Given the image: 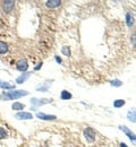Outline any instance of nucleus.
Wrapping results in <instances>:
<instances>
[{
  "instance_id": "obj_1",
  "label": "nucleus",
  "mask_w": 136,
  "mask_h": 147,
  "mask_svg": "<svg viewBox=\"0 0 136 147\" xmlns=\"http://www.w3.org/2000/svg\"><path fill=\"white\" fill-rule=\"evenodd\" d=\"M28 92L27 91H23V90H12L8 92H5L2 94V98L6 101H10V100H16V98H20L24 96H27Z\"/></svg>"
},
{
  "instance_id": "obj_2",
  "label": "nucleus",
  "mask_w": 136,
  "mask_h": 147,
  "mask_svg": "<svg viewBox=\"0 0 136 147\" xmlns=\"http://www.w3.org/2000/svg\"><path fill=\"white\" fill-rule=\"evenodd\" d=\"M52 100L51 98H37V97H33L31 100V110L32 111H38L40 107L42 105H45V104H49L51 103Z\"/></svg>"
},
{
  "instance_id": "obj_3",
  "label": "nucleus",
  "mask_w": 136,
  "mask_h": 147,
  "mask_svg": "<svg viewBox=\"0 0 136 147\" xmlns=\"http://www.w3.org/2000/svg\"><path fill=\"white\" fill-rule=\"evenodd\" d=\"M119 129H120V130H121V131H122V132H124V134H125V135L131 139V142H133L134 144H136V135L132 131V130H131V129L128 128L127 126L120 125V126H119Z\"/></svg>"
},
{
  "instance_id": "obj_4",
  "label": "nucleus",
  "mask_w": 136,
  "mask_h": 147,
  "mask_svg": "<svg viewBox=\"0 0 136 147\" xmlns=\"http://www.w3.org/2000/svg\"><path fill=\"white\" fill-rule=\"evenodd\" d=\"M84 137H85L86 142L93 143L95 140V131L91 127H86V128L84 129Z\"/></svg>"
},
{
  "instance_id": "obj_5",
  "label": "nucleus",
  "mask_w": 136,
  "mask_h": 147,
  "mask_svg": "<svg viewBox=\"0 0 136 147\" xmlns=\"http://www.w3.org/2000/svg\"><path fill=\"white\" fill-rule=\"evenodd\" d=\"M27 68H28V62H27L26 58H23V59L17 61V63H16V69L17 70H20L22 73H25L27 70Z\"/></svg>"
},
{
  "instance_id": "obj_6",
  "label": "nucleus",
  "mask_w": 136,
  "mask_h": 147,
  "mask_svg": "<svg viewBox=\"0 0 136 147\" xmlns=\"http://www.w3.org/2000/svg\"><path fill=\"white\" fill-rule=\"evenodd\" d=\"M37 117L43 120V121H51V120H56L57 117L53 115V114H47V113H43V112H37Z\"/></svg>"
},
{
  "instance_id": "obj_7",
  "label": "nucleus",
  "mask_w": 136,
  "mask_h": 147,
  "mask_svg": "<svg viewBox=\"0 0 136 147\" xmlns=\"http://www.w3.org/2000/svg\"><path fill=\"white\" fill-rule=\"evenodd\" d=\"M15 118L18 120H31L33 119V115L30 112H17L15 114Z\"/></svg>"
},
{
  "instance_id": "obj_8",
  "label": "nucleus",
  "mask_w": 136,
  "mask_h": 147,
  "mask_svg": "<svg viewBox=\"0 0 136 147\" xmlns=\"http://www.w3.org/2000/svg\"><path fill=\"white\" fill-rule=\"evenodd\" d=\"M51 84H52V80H45L44 83L40 84V86L37 87V91H39V92H47L50 88Z\"/></svg>"
},
{
  "instance_id": "obj_9",
  "label": "nucleus",
  "mask_w": 136,
  "mask_h": 147,
  "mask_svg": "<svg viewBox=\"0 0 136 147\" xmlns=\"http://www.w3.org/2000/svg\"><path fill=\"white\" fill-rule=\"evenodd\" d=\"M31 75H32V73H28V71L23 73L20 76H18V77L16 78V83H17V84H23V83H25V82L30 78Z\"/></svg>"
},
{
  "instance_id": "obj_10",
  "label": "nucleus",
  "mask_w": 136,
  "mask_h": 147,
  "mask_svg": "<svg viewBox=\"0 0 136 147\" xmlns=\"http://www.w3.org/2000/svg\"><path fill=\"white\" fill-rule=\"evenodd\" d=\"M14 6H15V1H13V0H6V1H3V9H5L6 13H10L13 10Z\"/></svg>"
},
{
  "instance_id": "obj_11",
  "label": "nucleus",
  "mask_w": 136,
  "mask_h": 147,
  "mask_svg": "<svg viewBox=\"0 0 136 147\" xmlns=\"http://www.w3.org/2000/svg\"><path fill=\"white\" fill-rule=\"evenodd\" d=\"M127 119L131 122L136 123V108H132L127 111Z\"/></svg>"
},
{
  "instance_id": "obj_12",
  "label": "nucleus",
  "mask_w": 136,
  "mask_h": 147,
  "mask_svg": "<svg viewBox=\"0 0 136 147\" xmlns=\"http://www.w3.org/2000/svg\"><path fill=\"white\" fill-rule=\"evenodd\" d=\"M0 88H2V90H15V85L0 79Z\"/></svg>"
},
{
  "instance_id": "obj_13",
  "label": "nucleus",
  "mask_w": 136,
  "mask_h": 147,
  "mask_svg": "<svg viewBox=\"0 0 136 147\" xmlns=\"http://www.w3.org/2000/svg\"><path fill=\"white\" fill-rule=\"evenodd\" d=\"M61 3L60 0H48L45 2V6L49 7V8H56V7H59Z\"/></svg>"
},
{
  "instance_id": "obj_14",
  "label": "nucleus",
  "mask_w": 136,
  "mask_h": 147,
  "mask_svg": "<svg viewBox=\"0 0 136 147\" xmlns=\"http://www.w3.org/2000/svg\"><path fill=\"white\" fill-rule=\"evenodd\" d=\"M126 24H127V26L129 28H132L134 26V17H133V15L131 13L126 14Z\"/></svg>"
},
{
  "instance_id": "obj_15",
  "label": "nucleus",
  "mask_w": 136,
  "mask_h": 147,
  "mask_svg": "<svg viewBox=\"0 0 136 147\" xmlns=\"http://www.w3.org/2000/svg\"><path fill=\"white\" fill-rule=\"evenodd\" d=\"M60 97H61V100H64V101H67V100H70L72 97H73V95H72V93L68 92V91H66V90H64L61 94H60Z\"/></svg>"
},
{
  "instance_id": "obj_16",
  "label": "nucleus",
  "mask_w": 136,
  "mask_h": 147,
  "mask_svg": "<svg viewBox=\"0 0 136 147\" xmlns=\"http://www.w3.org/2000/svg\"><path fill=\"white\" fill-rule=\"evenodd\" d=\"M8 52V44L0 41V55H5Z\"/></svg>"
},
{
  "instance_id": "obj_17",
  "label": "nucleus",
  "mask_w": 136,
  "mask_h": 147,
  "mask_svg": "<svg viewBox=\"0 0 136 147\" xmlns=\"http://www.w3.org/2000/svg\"><path fill=\"white\" fill-rule=\"evenodd\" d=\"M24 108H25V105H24L23 103H20V102H15V103H13V105H12V109L15 111H22Z\"/></svg>"
},
{
  "instance_id": "obj_18",
  "label": "nucleus",
  "mask_w": 136,
  "mask_h": 147,
  "mask_svg": "<svg viewBox=\"0 0 136 147\" xmlns=\"http://www.w3.org/2000/svg\"><path fill=\"white\" fill-rule=\"evenodd\" d=\"M125 105V101L124 100H115L114 101V107L115 108H121Z\"/></svg>"
},
{
  "instance_id": "obj_19",
  "label": "nucleus",
  "mask_w": 136,
  "mask_h": 147,
  "mask_svg": "<svg viewBox=\"0 0 136 147\" xmlns=\"http://www.w3.org/2000/svg\"><path fill=\"white\" fill-rule=\"evenodd\" d=\"M110 84H111V86H114V87H120L121 85H122V82L120 80V79H114V80H111L110 82Z\"/></svg>"
},
{
  "instance_id": "obj_20",
  "label": "nucleus",
  "mask_w": 136,
  "mask_h": 147,
  "mask_svg": "<svg viewBox=\"0 0 136 147\" xmlns=\"http://www.w3.org/2000/svg\"><path fill=\"white\" fill-rule=\"evenodd\" d=\"M7 136H8L7 130H6L5 128H2V127H0V140H2V139H5V138H7Z\"/></svg>"
},
{
  "instance_id": "obj_21",
  "label": "nucleus",
  "mask_w": 136,
  "mask_h": 147,
  "mask_svg": "<svg viewBox=\"0 0 136 147\" xmlns=\"http://www.w3.org/2000/svg\"><path fill=\"white\" fill-rule=\"evenodd\" d=\"M61 52H62V55H66V57H70V55H72L70 49H69L68 47H64V48L61 49Z\"/></svg>"
},
{
  "instance_id": "obj_22",
  "label": "nucleus",
  "mask_w": 136,
  "mask_h": 147,
  "mask_svg": "<svg viewBox=\"0 0 136 147\" xmlns=\"http://www.w3.org/2000/svg\"><path fill=\"white\" fill-rule=\"evenodd\" d=\"M131 41H132V43H133V45L136 48V33H134L133 35H132V38H131Z\"/></svg>"
},
{
  "instance_id": "obj_23",
  "label": "nucleus",
  "mask_w": 136,
  "mask_h": 147,
  "mask_svg": "<svg viewBox=\"0 0 136 147\" xmlns=\"http://www.w3.org/2000/svg\"><path fill=\"white\" fill-rule=\"evenodd\" d=\"M41 67H42V62H40V63H38V65H37V66L34 67V70H39V69L41 68Z\"/></svg>"
},
{
  "instance_id": "obj_24",
  "label": "nucleus",
  "mask_w": 136,
  "mask_h": 147,
  "mask_svg": "<svg viewBox=\"0 0 136 147\" xmlns=\"http://www.w3.org/2000/svg\"><path fill=\"white\" fill-rule=\"evenodd\" d=\"M56 61H57L58 63H61V62H62V61H61V59H60L59 57H56Z\"/></svg>"
},
{
  "instance_id": "obj_25",
  "label": "nucleus",
  "mask_w": 136,
  "mask_h": 147,
  "mask_svg": "<svg viewBox=\"0 0 136 147\" xmlns=\"http://www.w3.org/2000/svg\"><path fill=\"white\" fill-rule=\"evenodd\" d=\"M120 147H128V146H127L125 143H121V144H120Z\"/></svg>"
},
{
  "instance_id": "obj_26",
  "label": "nucleus",
  "mask_w": 136,
  "mask_h": 147,
  "mask_svg": "<svg viewBox=\"0 0 136 147\" xmlns=\"http://www.w3.org/2000/svg\"><path fill=\"white\" fill-rule=\"evenodd\" d=\"M0 98H1V95H0Z\"/></svg>"
}]
</instances>
